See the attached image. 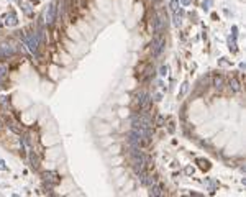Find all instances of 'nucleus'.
Here are the masks:
<instances>
[{
	"label": "nucleus",
	"mask_w": 246,
	"mask_h": 197,
	"mask_svg": "<svg viewBox=\"0 0 246 197\" xmlns=\"http://www.w3.org/2000/svg\"><path fill=\"white\" fill-rule=\"evenodd\" d=\"M156 123H158L159 127H162V123H164V118H162V117H158V118H156Z\"/></svg>",
	"instance_id": "obj_14"
},
{
	"label": "nucleus",
	"mask_w": 246,
	"mask_h": 197,
	"mask_svg": "<svg viewBox=\"0 0 246 197\" xmlns=\"http://www.w3.org/2000/svg\"><path fill=\"white\" fill-rule=\"evenodd\" d=\"M44 177H46V181H51L53 184H57V174L56 173H46L44 174Z\"/></svg>",
	"instance_id": "obj_9"
},
{
	"label": "nucleus",
	"mask_w": 246,
	"mask_h": 197,
	"mask_svg": "<svg viewBox=\"0 0 246 197\" xmlns=\"http://www.w3.org/2000/svg\"><path fill=\"white\" fill-rule=\"evenodd\" d=\"M30 161H31V166H33V168H36V166H38V159L33 156V153L30 154Z\"/></svg>",
	"instance_id": "obj_12"
},
{
	"label": "nucleus",
	"mask_w": 246,
	"mask_h": 197,
	"mask_svg": "<svg viewBox=\"0 0 246 197\" xmlns=\"http://www.w3.org/2000/svg\"><path fill=\"white\" fill-rule=\"evenodd\" d=\"M164 45H166V40L162 38L161 35H156V38L153 40V46H151V53H153V56H159L162 49H164Z\"/></svg>",
	"instance_id": "obj_3"
},
{
	"label": "nucleus",
	"mask_w": 246,
	"mask_h": 197,
	"mask_svg": "<svg viewBox=\"0 0 246 197\" xmlns=\"http://www.w3.org/2000/svg\"><path fill=\"white\" fill-rule=\"evenodd\" d=\"M7 72H8V67H7V64H0V86H2V87H3V84H5Z\"/></svg>",
	"instance_id": "obj_7"
},
{
	"label": "nucleus",
	"mask_w": 246,
	"mask_h": 197,
	"mask_svg": "<svg viewBox=\"0 0 246 197\" xmlns=\"http://www.w3.org/2000/svg\"><path fill=\"white\" fill-rule=\"evenodd\" d=\"M177 7H179V0H172V2H171V8L176 12V10H177Z\"/></svg>",
	"instance_id": "obj_13"
},
{
	"label": "nucleus",
	"mask_w": 246,
	"mask_h": 197,
	"mask_svg": "<svg viewBox=\"0 0 246 197\" xmlns=\"http://www.w3.org/2000/svg\"><path fill=\"white\" fill-rule=\"evenodd\" d=\"M166 72H167V67H166V66H164V67H161V76H164Z\"/></svg>",
	"instance_id": "obj_16"
},
{
	"label": "nucleus",
	"mask_w": 246,
	"mask_h": 197,
	"mask_svg": "<svg viewBox=\"0 0 246 197\" xmlns=\"http://www.w3.org/2000/svg\"><path fill=\"white\" fill-rule=\"evenodd\" d=\"M25 12L28 13V15L31 13V8H30V5H28V3H25Z\"/></svg>",
	"instance_id": "obj_15"
},
{
	"label": "nucleus",
	"mask_w": 246,
	"mask_h": 197,
	"mask_svg": "<svg viewBox=\"0 0 246 197\" xmlns=\"http://www.w3.org/2000/svg\"><path fill=\"white\" fill-rule=\"evenodd\" d=\"M23 41L26 43V46H28V49L31 53H38V46H40V38H38V33L36 31H31V33H28V35L23 38Z\"/></svg>",
	"instance_id": "obj_2"
},
{
	"label": "nucleus",
	"mask_w": 246,
	"mask_h": 197,
	"mask_svg": "<svg viewBox=\"0 0 246 197\" xmlns=\"http://www.w3.org/2000/svg\"><path fill=\"white\" fill-rule=\"evenodd\" d=\"M0 58H2V56H0Z\"/></svg>",
	"instance_id": "obj_18"
},
{
	"label": "nucleus",
	"mask_w": 246,
	"mask_h": 197,
	"mask_svg": "<svg viewBox=\"0 0 246 197\" xmlns=\"http://www.w3.org/2000/svg\"><path fill=\"white\" fill-rule=\"evenodd\" d=\"M17 54V48L11 46V45H0V56L2 58H8V56H13Z\"/></svg>",
	"instance_id": "obj_4"
},
{
	"label": "nucleus",
	"mask_w": 246,
	"mask_h": 197,
	"mask_svg": "<svg viewBox=\"0 0 246 197\" xmlns=\"http://www.w3.org/2000/svg\"><path fill=\"white\" fill-rule=\"evenodd\" d=\"M18 23V20H17V15L13 12L10 13H7L5 15V25H8V26H15V25Z\"/></svg>",
	"instance_id": "obj_6"
},
{
	"label": "nucleus",
	"mask_w": 246,
	"mask_h": 197,
	"mask_svg": "<svg viewBox=\"0 0 246 197\" xmlns=\"http://www.w3.org/2000/svg\"><path fill=\"white\" fill-rule=\"evenodd\" d=\"M151 196H162V186L154 182V184H151V191H149Z\"/></svg>",
	"instance_id": "obj_8"
},
{
	"label": "nucleus",
	"mask_w": 246,
	"mask_h": 197,
	"mask_svg": "<svg viewBox=\"0 0 246 197\" xmlns=\"http://www.w3.org/2000/svg\"><path fill=\"white\" fill-rule=\"evenodd\" d=\"M213 86L217 87V89H220V87L223 86V77H222V76H217V77L213 79Z\"/></svg>",
	"instance_id": "obj_11"
},
{
	"label": "nucleus",
	"mask_w": 246,
	"mask_h": 197,
	"mask_svg": "<svg viewBox=\"0 0 246 197\" xmlns=\"http://www.w3.org/2000/svg\"><path fill=\"white\" fill-rule=\"evenodd\" d=\"M54 20H56V5L51 3V5L48 7V10H46V23L51 26L54 23Z\"/></svg>",
	"instance_id": "obj_5"
},
{
	"label": "nucleus",
	"mask_w": 246,
	"mask_h": 197,
	"mask_svg": "<svg viewBox=\"0 0 246 197\" xmlns=\"http://www.w3.org/2000/svg\"><path fill=\"white\" fill-rule=\"evenodd\" d=\"M154 2H156V0H154Z\"/></svg>",
	"instance_id": "obj_19"
},
{
	"label": "nucleus",
	"mask_w": 246,
	"mask_h": 197,
	"mask_svg": "<svg viewBox=\"0 0 246 197\" xmlns=\"http://www.w3.org/2000/svg\"><path fill=\"white\" fill-rule=\"evenodd\" d=\"M166 17H164V13L162 12H158L153 15V20H151V26H153V31H154L156 35H161L164 28H166Z\"/></svg>",
	"instance_id": "obj_1"
},
{
	"label": "nucleus",
	"mask_w": 246,
	"mask_h": 197,
	"mask_svg": "<svg viewBox=\"0 0 246 197\" xmlns=\"http://www.w3.org/2000/svg\"><path fill=\"white\" fill-rule=\"evenodd\" d=\"M0 169H7V168H5V163L2 161V159H0Z\"/></svg>",
	"instance_id": "obj_17"
},
{
	"label": "nucleus",
	"mask_w": 246,
	"mask_h": 197,
	"mask_svg": "<svg viewBox=\"0 0 246 197\" xmlns=\"http://www.w3.org/2000/svg\"><path fill=\"white\" fill-rule=\"evenodd\" d=\"M230 87H231V89H233L235 92H238V90L241 89V87H240V82H238V79H236V77L230 79Z\"/></svg>",
	"instance_id": "obj_10"
}]
</instances>
